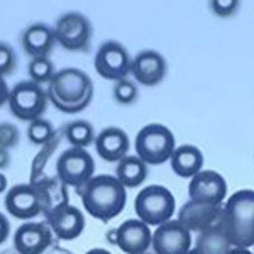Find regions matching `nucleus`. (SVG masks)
Masks as SVG:
<instances>
[{
  "label": "nucleus",
  "instance_id": "obj_34",
  "mask_svg": "<svg viewBox=\"0 0 254 254\" xmlns=\"http://www.w3.org/2000/svg\"><path fill=\"white\" fill-rule=\"evenodd\" d=\"M5 188H7V178H5V175L0 171V193L5 191Z\"/></svg>",
  "mask_w": 254,
  "mask_h": 254
},
{
  "label": "nucleus",
  "instance_id": "obj_10",
  "mask_svg": "<svg viewBox=\"0 0 254 254\" xmlns=\"http://www.w3.org/2000/svg\"><path fill=\"white\" fill-rule=\"evenodd\" d=\"M7 212L19 220H32L43 212V196L34 185L20 183L12 187L5 193Z\"/></svg>",
  "mask_w": 254,
  "mask_h": 254
},
{
  "label": "nucleus",
  "instance_id": "obj_27",
  "mask_svg": "<svg viewBox=\"0 0 254 254\" xmlns=\"http://www.w3.org/2000/svg\"><path fill=\"white\" fill-rule=\"evenodd\" d=\"M17 58H15V51L9 44L0 43V76L10 75L15 69Z\"/></svg>",
  "mask_w": 254,
  "mask_h": 254
},
{
  "label": "nucleus",
  "instance_id": "obj_32",
  "mask_svg": "<svg viewBox=\"0 0 254 254\" xmlns=\"http://www.w3.org/2000/svg\"><path fill=\"white\" fill-rule=\"evenodd\" d=\"M10 165V154H9V149H3L0 147V171L5 170L7 166Z\"/></svg>",
  "mask_w": 254,
  "mask_h": 254
},
{
  "label": "nucleus",
  "instance_id": "obj_7",
  "mask_svg": "<svg viewBox=\"0 0 254 254\" xmlns=\"http://www.w3.org/2000/svg\"><path fill=\"white\" fill-rule=\"evenodd\" d=\"M56 173L64 185L81 188L95 173V161L87 149L69 147L63 151L56 163Z\"/></svg>",
  "mask_w": 254,
  "mask_h": 254
},
{
  "label": "nucleus",
  "instance_id": "obj_25",
  "mask_svg": "<svg viewBox=\"0 0 254 254\" xmlns=\"http://www.w3.org/2000/svg\"><path fill=\"white\" fill-rule=\"evenodd\" d=\"M55 136V127L46 119H36V121L29 122V127H27V137L32 144H46V142Z\"/></svg>",
  "mask_w": 254,
  "mask_h": 254
},
{
  "label": "nucleus",
  "instance_id": "obj_26",
  "mask_svg": "<svg viewBox=\"0 0 254 254\" xmlns=\"http://www.w3.org/2000/svg\"><path fill=\"white\" fill-rule=\"evenodd\" d=\"M114 97H116V100L122 105H129V104H132V102H136V98H137L136 83H132V81H129L126 78L119 80L116 83V87H114Z\"/></svg>",
  "mask_w": 254,
  "mask_h": 254
},
{
  "label": "nucleus",
  "instance_id": "obj_5",
  "mask_svg": "<svg viewBox=\"0 0 254 254\" xmlns=\"http://www.w3.org/2000/svg\"><path fill=\"white\" fill-rule=\"evenodd\" d=\"M137 219L147 225H161L175 214V196L161 185H149L141 190L134 200Z\"/></svg>",
  "mask_w": 254,
  "mask_h": 254
},
{
  "label": "nucleus",
  "instance_id": "obj_1",
  "mask_svg": "<svg viewBox=\"0 0 254 254\" xmlns=\"http://www.w3.org/2000/svg\"><path fill=\"white\" fill-rule=\"evenodd\" d=\"M83 208L93 219L109 222L124 210L127 202L126 187L110 175H97L78 188Z\"/></svg>",
  "mask_w": 254,
  "mask_h": 254
},
{
  "label": "nucleus",
  "instance_id": "obj_9",
  "mask_svg": "<svg viewBox=\"0 0 254 254\" xmlns=\"http://www.w3.org/2000/svg\"><path fill=\"white\" fill-rule=\"evenodd\" d=\"M56 43L68 51H80L88 46L92 38L90 20L78 12H68L56 20L55 26Z\"/></svg>",
  "mask_w": 254,
  "mask_h": 254
},
{
  "label": "nucleus",
  "instance_id": "obj_15",
  "mask_svg": "<svg viewBox=\"0 0 254 254\" xmlns=\"http://www.w3.org/2000/svg\"><path fill=\"white\" fill-rule=\"evenodd\" d=\"M53 231L46 222H24L14 234L19 254H43L53 243Z\"/></svg>",
  "mask_w": 254,
  "mask_h": 254
},
{
  "label": "nucleus",
  "instance_id": "obj_13",
  "mask_svg": "<svg viewBox=\"0 0 254 254\" xmlns=\"http://www.w3.org/2000/svg\"><path fill=\"white\" fill-rule=\"evenodd\" d=\"M222 205L188 200L185 205L180 208L178 222L190 232H198L200 234V232L214 227L222 220Z\"/></svg>",
  "mask_w": 254,
  "mask_h": 254
},
{
  "label": "nucleus",
  "instance_id": "obj_3",
  "mask_svg": "<svg viewBox=\"0 0 254 254\" xmlns=\"http://www.w3.org/2000/svg\"><path fill=\"white\" fill-rule=\"evenodd\" d=\"M222 229L234 248L254 246V190H239L222 208Z\"/></svg>",
  "mask_w": 254,
  "mask_h": 254
},
{
  "label": "nucleus",
  "instance_id": "obj_35",
  "mask_svg": "<svg viewBox=\"0 0 254 254\" xmlns=\"http://www.w3.org/2000/svg\"><path fill=\"white\" fill-rule=\"evenodd\" d=\"M85 254H112L110 251H107V249H102V248H95V249H90L88 253Z\"/></svg>",
  "mask_w": 254,
  "mask_h": 254
},
{
  "label": "nucleus",
  "instance_id": "obj_11",
  "mask_svg": "<svg viewBox=\"0 0 254 254\" xmlns=\"http://www.w3.org/2000/svg\"><path fill=\"white\" fill-rule=\"evenodd\" d=\"M154 254H187L191 249V236L178 220H168L158 225L151 243Z\"/></svg>",
  "mask_w": 254,
  "mask_h": 254
},
{
  "label": "nucleus",
  "instance_id": "obj_29",
  "mask_svg": "<svg viewBox=\"0 0 254 254\" xmlns=\"http://www.w3.org/2000/svg\"><path fill=\"white\" fill-rule=\"evenodd\" d=\"M210 7L214 14L220 15V17H229L237 10L239 0H210Z\"/></svg>",
  "mask_w": 254,
  "mask_h": 254
},
{
  "label": "nucleus",
  "instance_id": "obj_28",
  "mask_svg": "<svg viewBox=\"0 0 254 254\" xmlns=\"http://www.w3.org/2000/svg\"><path fill=\"white\" fill-rule=\"evenodd\" d=\"M19 129L9 122H0V147L10 149L19 142Z\"/></svg>",
  "mask_w": 254,
  "mask_h": 254
},
{
  "label": "nucleus",
  "instance_id": "obj_22",
  "mask_svg": "<svg viewBox=\"0 0 254 254\" xmlns=\"http://www.w3.org/2000/svg\"><path fill=\"white\" fill-rule=\"evenodd\" d=\"M196 249L202 254H227L231 251V241L225 236L222 224H217L200 232L196 239Z\"/></svg>",
  "mask_w": 254,
  "mask_h": 254
},
{
  "label": "nucleus",
  "instance_id": "obj_18",
  "mask_svg": "<svg viewBox=\"0 0 254 254\" xmlns=\"http://www.w3.org/2000/svg\"><path fill=\"white\" fill-rule=\"evenodd\" d=\"M95 149L102 159L109 163H119L127 156L129 137L119 127H105L95 137Z\"/></svg>",
  "mask_w": 254,
  "mask_h": 254
},
{
  "label": "nucleus",
  "instance_id": "obj_17",
  "mask_svg": "<svg viewBox=\"0 0 254 254\" xmlns=\"http://www.w3.org/2000/svg\"><path fill=\"white\" fill-rule=\"evenodd\" d=\"M130 73L137 83L144 87H154L166 75V61L158 51L146 49L141 51L130 64Z\"/></svg>",
  "mask_w": 254,
  "mask_h": 254
},
{
  "label": "nucleus",
  "instance_id": "obj_20",
  "mask_svg": "<svg viewBox=\"0 0 254 254\" xmlns=\"http://www.w3.org/2000/svg\"><path fill=\"white\" fill-rule=\"evenodd\" d=\"M171 168L182 178H193L203 168V154L196 146L183 144L175 147L171 154Z\"/></svg>",
  "mask_w": 254,
  "mask_h": 254
},
{
  "label": "nucleus",
  "instance_id": "obj_14",
  "mask_svg": "<svg viewBox=\"0 0 254 254\" xmlns=\"http://www.w3.org/2000/svg\"><path fill=\"white\" fill-rule=\"evenodd\" d=\"M188 195H190V200H195V202L220 205L227 195V183L224 176L217 171L202 170L191 178L188 185Z\"/></svg>",
  "mask_w": 254,
  "mask_h": 254
},
{
  "label": "nucleus",
  "instance_id": "obj_24",
  "mask_svg": "<svg viewBox=\"0 0 254 254\" xmlns=\"http://www.w3.org/2000/svg\"><path fill=\"white\" fill-rule=\"evenodd\" d=\"M29 76L34 83H49L55 76V66H53V61L48 56H38V58H32L29 66H27Z\"/></svg>",
  "mask_w": 254,
  "mask_h": 254
},
{
  "label": "nucleus",
  "instance_id": "obj_31",
  "mask_svg": "<svg viewBox=\"0 0 254 254\" xmlns=\"http://www.w3.org/2000/svg\"><path fill=\"white\" fill-rule=\"evenodd\" d=\"M9 93H10V90L7 87L5 80H3V76H0V107H2L5 102H9Z\"/></svg>",
  "mask_w": 254,
  "mask_h": 254
},
{
  "label": "nucleus",
  "instance_id": "obj_36",
  "mask_svg": "<svg viewBox=\"0 0 254 254\" xmlns=\"http://www.w3.org/2000/svg\"><path fill=\"white\" fill-rule=\"evenodd\" d=\"M187 254H202V253H200V251H198V249H196V248H195V249H190V251H188Z\"/></svg>",
  "mask_w": 254,
  "mask_h": 254
},
{
  "label": "nucleus",
  "instance_id": "obj_21",
  "mask_svg": "<svg viewBox=\"0 0 254 254\" xmlns=\"http://www.w3.org/2000/svg\"><path fill=\"white\" fill-rule=\"evenodd\" d=\"M116 178L126 188H136L147 178V165L137 156L127 154L117 163Z\"/></svg>",
  "mask_w": 254,
  "mask_h": 254
},
{
  "label": "nucleus",
  "instance_id": "obj_12",
  "mask_svg": "<svg viewBox=\"0 0 254 254\" xmlns=\"http://www.w3.org/2000/svg\"><path fill=\"white\" fill-rule=\"evenodd\" d=\"M46 224L58 239L73 241L83 232L85 217L80 208L69 205V203H60L48 212Z\"/></svg>",
  "mask_w": 254,
  "mask_h": 254
},
{
  "label": "nucleus",
  "instance_id": "obj_6",
  "mask_svg": "<svg viewBox=\"0 0 254 254\" xmlns=\"http://www.w3.org/2000/svg\"><path fill=\"white\" fill-rule=\"evenodd\" d=\"M48 105V93L32 80L19 81L9 93V107L19 121H36L44 114Z\"/></svg>",
  "mask_w": 254,
  "mask_h": 254
},
{
  "label": "nucleus",
  "instance_id": "obj_2",
  "mask_svg": "<svg viewBox=\"0 0 254 254\" xmlns=\"http://www.w3.org/2000/svg\"><path fill=\"white\" fill-rule=\"evenodd\" d=\"M48 100L60 112L76 114L92 102L93 83L90 76L78 68H64L55 73L46 90Z\"/></svg>",
  "mask_w": 254,
  "mask_h": 254
},
{
  "label": "nucleus",
  "instance_id": "obj_23",
  "mask_svg": "<svg viewBox=\"0 0 254 254\" xmlns=\"http://www.w3.org/2000/svg\"><path fill=\"white\" fill-rule=\"evenodd\" d=\"M64 137L71 144V147H88L95 142V130L93 126L87 121H73L64 127Z\"/></svg>",
  "mask_w": 254,
  "mask_h": 254
},
{
  "label": "nucleus",
  "instance_id": "obj_8",
  "mask_svg": "<svg viewBox=\"0 0 254 254\" xmlns=\"http://www.w3.org/2000/svg\"><path fill=\"white\" fill-rule=\"evenodd\" d=\"M130 60L127 49L117 41H107L98 48L95 55V69L105 80H124L130 73Z\"/></svg>",
  "mask_w": 254,
  "mask_h": 254
},
{
  "label": "nucleus",
  "instance_id": "obj_33",
  "mask_svg": "<svg viewBox=\"0 0 254 254\" xmlns=\"http://www.w3.org/2000/svg\"><path fill=\"white\" fill-rule=\"evenodd\" d=\"M227 254H254V253H251L249 249H246V248H234V249H231Z\"/></svg>",
  "mask_w": 254,
  "mask_h": 254
},
{
  "label": "nucleus",
  "instance_id": "obj_30",
  "mask_svg": "<svg viewBox=\"0 0 254 254\" xmlns=\"http://www.w3.org/2000/svg\"><path fill=\"white\" fill-rule=\"evenodd\" d=\"M10 236V222L5 217V214L0 212V244H3Z\"/></svg>",
  "mask_w": 254,
  "mask_h": 254
},
{
  "label": "nucleus",
  "instance_id": "obj_16",
  "mask_svg": "<svg viewBox=\"0 0 254 254\" xmlns=\"http://www.w3.org/2000/svg\"><path fill=\"white\" fill-rule=\"evenodd\" d=\"M153 243L149 225L139 219H129L116 231V244L126 254H146Z\"/></svg>",
  "mask_w": 254,
  "mask_h": 254
},
{
  "label": "nucleus",
  "instance_id": "obj_4",
  "mask_svg": "<svg viewBox=\"0 0 254 254\" xmlns=\"http://www.w3.org/2000/svg\"><path fill=\"white\" fill-rule=\"evenodd\" d=\"M175 151V136L166 126L147 124L136 136V156L147 166L163 165Z\"/></svg>",
  "mask_w": 254,
  "mask_h": 254
},
{
  "label": "nucleus",
  "instance_id": "obj_19",
  "mask_svg": "<svg viewBox=\"0 0 254 254\" xmlns=\"http://www.w3.org/2000/svg\"><path fill=\"white\" fill-rule=\"evenodd\" d=\"M56 43L55 29L43 22L32 24L22 34V48L32 58L48 56Z\"/></svg>",
  "mask_w": 254,
  "mask_h": 254
}]
</instances>
